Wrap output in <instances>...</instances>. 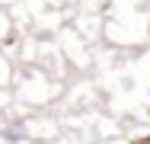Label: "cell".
I'll use <instances>...</instances> for the list:
<instances>
[{
  "mask_svg": "<svg viewBox=\"0 0 150 144\" xmlns=\"http://www.w3.org/2000/svg\"><path fill=\"white\" fill-rule=\"evenodd\" d=\"M0 138L6 144H23L29 141V128L23 118H10V122H0Z\"/></svg>",
  "mask_w": 150,
  "mask_h": 144,
  "instance_id": "6da1fadb",
  "label": "cell"
}]
</instances>
